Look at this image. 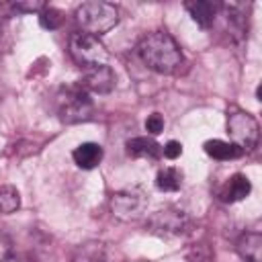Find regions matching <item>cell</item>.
Wrapping results in <instances>:
<instances>
[{
    "mask_svg": "<svg viewBox=\"0 0 262 262\" xmlns=\"http://www.w3.org/2000/svg\"><path fill=\"white\" fill-rule=\"evenodd\" d=\"M137 55L149 70L158 74H172L182 63V51L178 43L164 31L145 35L137 43Z\"/></svg>",
    "mask_w": 262,
    "mask_h": 262,
    "instance_id": "obj_1",
    "label": "cell"
},
{
    "mask_svg": "<svg viewBox=\"0 0 262 262\" xmlns=\"http://www.w3.org/2000/svg\"><path fill=\"white\" fill-rule=\"evenodd\" d=\"M74 16H76V23L82 27V33H88L94 37L111 31L119 23L117 6L111 2H102V0H92V2L80 4L76 8Z\"/></svg>",
    "mask_w": 262,
    "mask_h": 262,
    "instance_id": "obj_2",
    "label": "cell"
},
{
    "mask_svg": "<svg viewBox=\"0 0 262 262\" xmlns=\"http://www.w3.org/2000/svg\"><path fill=\"white\" fill-rule=\"evenodd\" d=\"M57 115L63 123H82L92 117L94 104L90 94L82 86H68L61 88L55 98Z\"/></svg>",
    "mask_w": 262,
    "mask_h": 262,
    "instance_id": "obj_3",
    "label": "cell"
},
{
    "mask_svg": "<svg viewBox=\"0 0 262 262\" xmlns=\"http://www.w3.org/2000/svg\"><path fill=\"white\" fill-rule=\"evenodd\" d=\"M147 192L143 186H125L111 199V213L119 221H135L147 211Z\"/></svg>",
    "mask_w": 262,
    "mask_h": 262,
    "instance_id": "obj_4",
    "label": "cell"
},
{
    "mask_svg": "<svg viewBox=\"0 0 262 262\" xmlns=\"http://www.w3.org/2000/svg\"><path fill=\"white\" fill-rule=\"evenodd\" d=\"M227 133L231 135L233 145H237L242 151H250L258 143L260 127H258V121L250 113L233 108L227 115Z\"/></svg>",
    "mask_w": 262,
    "mask_h": 262,
    "instance_id": "obj_5",
    "label": "cell"
},
{
    "mask_svg": "<svg viewBox=\"0 0 262 262\" xmlns=\"http://www.w3.org/2000/svg\"><path fill=\"white\" fill-rule=\"evenodd\" d=\"M70 55L82 68L100 66V63H106V59H108V51L100 43V39L94 35L82 33V31L74 33L70 37Z\"/></svg>",
    "mask_w": 262,
    "mask_h": 262,
    "instance_id": "obj_6",
    "label": "cell"
},
{
    "mask_svg": "<svg viewBox=\"0 0 262 262\" xmlns=\"http://www.w3.org/2000/svg\"><path fill=\"white\" fill-rule=\"evenodd\" d=\"M188 225L186 213L178 207H164L147 217V229L156 235H176Z\"/></svg>",
    "mask_w": 262,
    "mask_h": 262,
    "instance_id": "obj_7",
    "label": "cell"
},
{
    "mask_svg": "<svg viewBox=\"0 0 262 262\" xmlns=\"http://www.w3.org/2000/svg\"><path fill=\"white\" fill-rule=\"evenodd\" d=\"M115 84H117V76H115L113 68L108 63H100V66L84 68V82L80 86L86 92L108 94V92H113Z\"/></svg>",
    "mask_w": 262,
    "mask_h": 262,
    "instance_id": "obj_8",
    "label": "cell"
},
{
    "mask_svg": "<svg viewBox=\"0 0 262 262\" xmlns=\"http://www.w3.org/2000/svg\"><path fill=\"white\" fill-rule=\"evenodd\" d=\"M235 250L242 260L246 262H262V233L260 231H246L239 235Z\"/></svg>",
    "mask_w": 262,
    "mask_h": 262,
    "instance_id": "obj_9",
    "label": "cell"
},
{
    "mask_svg": "<svg viewBox=\"0 0 262 262\" xmlns=\"http://www.w3.org/2000/svg\"><path fill=\"white\" fill-rule=\"evenodd\" d=\"M252 190V184H250V178L246 174H233L219 190V199L225 201V203H237L242 199H246Z\"/></svg>",
    "mask_w": 262,
    "mask_h": 262,
    "instance_id": "obj_10",
    "label": "cell"
},
{
    "mask_svg": "<svg viewBox=\"0 0 262 262\" xmlns=\"http://www.w3.org/2000/svg\"><path fill=\"white\" fill-rule=\"evenodd\" d=\"M72 158L76 162L78 168L82 170H92L100 164L102 160V147L94 141H86V143H80L74 151H72Z\"/></svg>",
    "mask_w": 262,
    "mask_h": 262,
    "instance_id": "obj_11",
    "label": "cell"
},
{
    "mask_svg": "<svg viewBox=\"0 0 262 262\" xmlns=\"http://www.w3.org/2000/svg\"><path fill=\"white\" fill-rule=\"evenodd\" d=\"M184 8L192 16V20L203 29L211 27L215 20V14H217V4H213L209 0H190V2H184Z\"/></svg>",
    "mask_w": 262,
    "mask_h": 262,
    "instance_id": "obj_12",
    "label": "cell"
},
{
    "mask_svg": "<svg viewBox=\"0 0 262 262\" xmlns=\"http://www.w3.org/2000/svg\"><path fill=\"white\" fill-rule=\"evenodd\" d=\"M125 147L131 158H149V160L162 158V145L156 143L151 137H133L125 143Z\"/></svg>",
    "mask_w": 262,
    "mask_h": 262,
    "instance_id": "obj_13",
    "label": "cell"
},
{
    "mask_svg": "<svg viewBox=\"0 0 262 262\" xmlns=\"http://www.w3.org/2000/svg\"><path fill=\"white\" fill-rule=\"evenodd\" d=\"M106 260V248L102 242L90 239L76 248L72 262H104Z\"/></svg>",
    "mask_w": 262,
    "mask_h": 262,
    "instance_id": "obj_14",
    "label": "cell"
},
{
    "mask_svg": "<svg viewBox=\"0 0 262 262\" xmlns=\"http://www.w3.org/2000/svg\"><path fill=\"white\" fill-rule=\"evenodd\" d=\"M203 149H205V154H207L209 158H213V160H233V158H239V156L244 154L237 145L227 143V141H223V139H209V141H205Z\"/></svg>",
    "mask_w": 262,
    "mask_h": 262,
    "instance_id": "obj_15",
    "label": "cell"
},
{
    "mask_svg": "<svg viewBox=\"0 0 262 262\" xmlns=\"http://www.w3.org/2000/svg\"><path fill=\"white\" fill-rule=\"evenodd\" d=\"M225 12H227V25L229 29L233 31V35H242L246 33V27H248V16H246V4H239V2H229L223 6Z\"/></svg>",
    "mask_w": 262,
    "mask_h": 262,
    "instance_id": "obj_16",
    "label": "cell"
},
{
    "mask_svg": "<svg viewBox=\"0 0 262 262\" xmlns=\"http://www.w3.org/2000/svg\"><path fill=\"white\" fill-rule=\"evenodd\" d=\"M156 186L164 192H176L182 186V172L178 168H162L156 176Z\"/></svg>",
    "mask_w": 262,
    "mask_h": 262,
    "instance_id": "obj_17",
    "label": "cell"
},
{
    "mask_svg": "<svg viewBox=\"0 0 262 262\" xmlns=\"http://www.w3.org/2000/svg\"><path fill=\"white\" fill-rule=\"evenodd\" d=\"M20 207V194L14 186L6 184L0 188V215H10Z\"/></svg>",
    "mask_w": 262,
    "mask_h": 262,
    "instance_id": "obj_18",
    "label": "cell"
},
{
    "mask_svg": "<svg viewBox=\"0 0 262 262\" xmlns=\"http://www.w3.org/2000/svg\"><path fill=\"white\" fill-rule=\"evenodd\" d=\"M61 23H63V14H61L57 8L45 6V8L39 12V25H41L43 29L53 31V29H57Z\"/></svg>",
    "mask_w": 262,
    "mask_h": 262,
    "instance_id": "obj_19",
    "label": "cell"
},
{
    "mask_svg": "<svg viewBox=\"0 0 262 262\" xmlns=\"http://www.w3.org/2000/svg\"><path fill=\"white\" fill-rule=\"evenodd\" d=\"M188 262H213V252L209 250V246L199 244L188 252Z\"/></svg>",
    "mask_w": 262,
    "mask_h": 262,
    "instance_id": "obj_20",
    "label": "cell"
},
{
    "mask_svg": "<svg viewBox=\"0 0 262 262\" xmlns=\"http://www.w3.org/2000/svg\"><path fill=\"white\" fill-rule=\"evenodd\" d=\"M12 8L16 12H41L45 8V2L41 0H27V2H14Z\"/></svg>",
    "mask_w": 262,
    "mask_h": 262,
    "instance_id": "obj_21",
    "label": "cell"
},
{
    "mask_svg": "<svg viewBox=\"0 0 262 262\" xmlns=\"http://www.w3.org/2000/svg\"><path fill=\"white\" fill-rule=\"evenodd\" d=\"M162 129H164V119H162V115H160V113H151V115L145 119V131L151 133V135H158V133H162Z\"/></svg>",
    "mask_w": 262,
    "mask_h": 262,
    "instance_id": "obj_22",
    "label": "cell"
},
{
    "mask_svg": "<svg viewBox=\"0 0 262 262\" xmlns=\"http://www.w3.org/2000/svg\"><path fill=\"white\" fill-rule=\"evenodd\" d=\"M180 154H182V143L176 141V139H170V141L162 147V156L168 158V160H176V158H180Z\"/></svg>",
    "mask_w": 262,
    "mask_h": 262,
    "instance_id": "obj_23",
    "label": "cell"
},
{
    "mask_svg": "<svg viewBox=\"0 0 262 262\" xmlns=\"http://www.w3.org/2000/svg\"><path fill=\"white\" fill-rule=\"evenodd\" d=\"M12 254V242L6 233H0V262H8Z\"/></svg>",
    "mask_w": 262,
    "mask_h": 262,
    "instance_id": "obj_24",
    "label": "cell"
},
{
    "mask_svg": "<svg viewBox=\"0 0 262 262\" xmlns=\"http://www.w3.org/2000/svg\"><path fill=\"white\" fill-rule=\"evenodd\" d=\"M260 96H262V88H260V86H258V90H256V98H258V100H260Z\"/></svg>",
    "mask_w": 262,
    "mask_h": 262,
    "instance_id": "obj_25",
    "label": "cell"
},
{
    "mask_svg": "<svg viewBox=\"0 0 262 262\" xmlns=\"http://www.w3.org/2000/svg\"><path fill=\"white\" fill-rule=\"evenodd\" d=\"M141 262H145V260H141Z\"/></svg>",
    "mask_w": 262,
    "mask_h": 262,
    "instance_id": "obj_26",
    "label": "cell"
}]
</instances>
